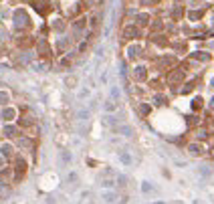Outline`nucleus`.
<instances>
[{
    "mask_svg": "<svg viewBox=\"0 0 214 204\" xmlns=\"http://www.w3.org/2000/svg\"><path fill=\"white\" fill-rule=\"evenodd\" d=\"M103 200H105V202H115V200H117V194H115V192H103Z\"/></svg>",
    "mask_w": 214,
    "mask_h": 204,
    "instance_id": "f257e3e1",
    "label": "nucleus"
},
{
    "mask_svg": "<svg viewBox=\"0 0 214 204\" xmlns=\"http://www.w3.org/2000/svg\"><path fill=\"white\" fill-rule=\"evenodd\" d=\"M103 109H105L107 113H113V111L117 109V103H115V101H107L105 105H103Z\"/></svg>",
    "mask_w": 214,
    "mask_h": 204,
    "instance_id": "f03ea898",
    "label": "nucleus"
},
{
    "mask_svg": "<svg viewBox=\"0 0 214 204\" xmlns=\"http://www.w3.org/2000/svg\"><path fill=\"white\" fill-rule=\"evenodd\" d=\"M119 160H121L123 162V164H125V166H129V164H132V156H129V154H123V152H121V154H119Z\"/></svg>",
    "mask_w": 214,
    "mask_h": 204,
    "instance_id": "7ed1b4c3",
    "label": "nucleus"
},
{
    "mask_svg": "<svg viewBox=\"0 0 214 204\" xmlns=\"http://www.w3.org/2000/svg\"><path fill=\"white\" fill-rule=\"evenodd\" d=\"M151 190H154V186H151L150 182H143V184H141V192H143V194H147V192H151Z\"/></svg>",
    "mask_w": 214,
    "mask_h": 204,
    "instance_id": "20e7f679",
    "label": "nucleus"
},
{
    "mask_svg": "<svg viewBox=\"0 0 214 204\" xmlns=\"http://www.w3.org/2000/svg\"><path fill=\"white\" fill-rule=\"evenodd\" d=\"M210 172H212V170H210V166H204V168H200V170H198V174L200 176H208Z\"/></svg>",
    "mask_w": 214,
    "mask_h": 204,
    "instance_id": "39448f33",
    "label": "nucleus"
},
{
    "mask_svg": "<svg viewBox=\"0 0 214 204\" xmlns=\"http://www.w3.org/2000/svg\"><path fill=\"white\" fill-rule=\"evenodd\" d=\"M119 131H121V133H125L127 137L132 136V127H125V125H121V127H119Z\"/></svg>",
    "mask_w": 214,
    "mask_h": 204,
    "instance_id": "423d86ee",
    "label": "nucleus"
},
{
    "mask_svg": "<svg viewBox=\"0 0 214 204\" xmlns=\"http://www.w3.org/2000/svg\"><path fill=\"white\" fill-rule=\"evenodd\" d=\"M101 186H103V188H113V186H115V182H113V180H105Z\"/></svg>",
    "mask_w": 214,
    "mask_h": 204,
    "instance_id": "0eeeda50",
    "label": "nucleus"
},
{
    "mask_svg": "<svg viewBox=\"0 0 214 204\" xmlns=\"http://www.w3.org/2000/svg\"><path fill=\"white\" fill-rule=\"evenodd\" d=\"M190 152H192V154H194V156L202 154V152H200V148H198V146H190Z\"/></svg>",
    "mask_w": 214,
    "mask_h": 204,
    "instance_id": "6e6552de",
    "label": "nucleus"
},
{
    "mask_svg": "<svg viewBox=\"0 0 214 204\" xmlns=\"http://www.w3.org/2000/svg\"><path fill=\"white\" fill-rule=\"evenodd\" d=\"M87 95H89V89H83V91L79 93V97H87Z\"/></svg>",
    "mask_w": 214,
    "mask_h": 204,
    "instance_id": "1a4fd4ad",
    "label": "nucleus"
},
{
    "mask_svg": "<svg viewBox=\"0 0 214 204\" xmlns=\"http://www.w3.org/2000/svg\"><path fill=\"white\" fill-rule=\"evenodd\" d=\"M111 95H113V97H115V99H117V97H119V91H117V89H115V87H113V89H111Z\"/></svg>",
    "mask_w": 214,
    "mask_h": 204,
    "instance_id": "9d476101",
    "label": "nucleus"
},
{
    "mask_svg": "<svg viewBox=\"0 0 214 204\" xmlns=\"http://www.w3.org/2000/svg\"><path fill=\"white\" fill-rule=\"evenodd\" d=\"M151 204H166V202H151Z\"/></svg>",
    "mask_w": 214,
    "mask_h": 204,
    "instance_id": "9b49d317",
    "label": "nucleus"
}]
</instances>
